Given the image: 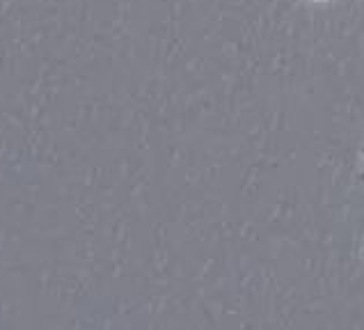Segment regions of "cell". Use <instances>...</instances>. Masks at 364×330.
<instances>
[{
    "label": "cell",
    "mask_w": 364,
    "mask_h": 330,
    "mask_svg": "<svg viewBox=\"0 0 364 330\" xmlns=\"http://www.w3.org/2000/svg\"><path fill=\"white\" fill-rule=\"evenodd\" d=\"M362 154H364V147H362ZM360 179H362V181H364V174H362V177H360Z\"/></svg>",
    "instance_id": "6da1fadb"
},
{
    "label": "cell",
    "mask_w": 364,
    "mask_h": 330,
    "mask_svg": "<svg viewBox=\"0 0 364 330\" xmlns=\"http://www.w3.org/2000/svg\"><path fill=\"white\" fill-rule=\"evenodd\" d=\"M362 255H364V252H362Z\"/></svg>",
    "instance_id": "7a4b0ae2"
}]
</instances>
